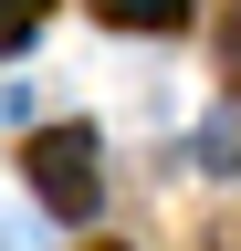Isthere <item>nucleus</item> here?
<instances>
[{
  "label": "nucleus",
  "mask_w": 241,
  "mask_h": 251,
  "mask_svg": "<svg viewBox=\"0 0 241 251\" xmlns=\"http://www.w3.org/2000/svg\"><path fill=\"white\" fill-rule=\"evenodd\" d=\"M21 178L53 220H95L105 209V157H95V126H42L21 147Z\"/></svg>",
  "instance_id": "1"
},
{
  "label": "nucleus",
  "mask_w": 241,
  "mask_h": 251,
  "mask_svg": "<svg viewBox=\"0 0 241 251\" xmlns=\"http://www.w3.org/2000/svg\"><path fill=\"white\" fill-rule=\"evenodd\" d=\"M95 21H115V31H178L189 0H95Z\"/></svg>",
  "instance_id": "2"
},
{
  "label": "nucleus",
  "mask_w": 241,
  "mask_h": 251,
  "mask_svg": "<svg viewBox=\"0 0 241 251\" xmlns=\"http://www.w3.org/2000/svg\"><path fill=\"white\" fill-rule=\"evenodd\" d=\"M42 11H53V0H0V52H21V42H32Z\"/></svg>",
  "instance_id": "3"
},
{
  "label": "nucleus",
  "mask_w": 241,
  "mask_h": 251,
  "mask_svg": "<svg viewBox=\"0 0 241 251\" xmlns=\"http://www.w3.org/2000/svg\"><path fill=\"white\" fill-rule=\"evenodd\" d=\"M220 52L241 63V0H231V11H220Z\"/></svg>",
  "instance_id": "4"
},
{
  "label": "nucleus",
  "mask_w": 241,
  "mask_h": 251,
  "mask_svg": "<svg viewBox=\"0 0 241 251\" xmlns=\"http://www.w3.org/2000/svg\"><path fill=\"white\" fill-rule=\"evenodd\" d=\"M95 251H115V241H95Z\"/></svg>",
  "instance_id": "5"
}]
</instances>
